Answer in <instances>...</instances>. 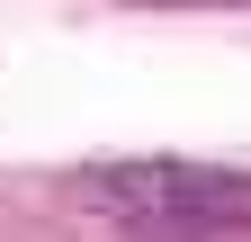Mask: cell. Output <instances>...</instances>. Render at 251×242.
Segmentation results:
<instances>
[{"instance_id":"cell-1","label":"cell","mask_w":251,"mask_h":242,"mask_svg":"<svg viewBox=\"0 0 251 242\" xmlns=\"http://www.w3.org/2000/svg\"><path fill=\"white\" fill-rule=\"evenodd\" d=\"M72 206L117 224L126 242H233V233H251V170L179 162V153L90 162V170H72Z\"/></svg>"},{"instance_id":"cell-2","label":"cell","mask_w":251,"mask_h":242,"mask_svg":"<svg viewBox=\"0 0 251 242\" xmlns=\"http://www.w3.org/2000/svg\"><path fill=\"white\" fill-rule=\"evenodd\" d=\"M135 9H251V0H135Z\"/></svg>"}]
</instances>
